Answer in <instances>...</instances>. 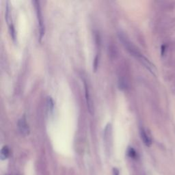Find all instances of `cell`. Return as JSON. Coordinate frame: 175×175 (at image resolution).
Returning <instances> with one entry per match:
<instances>
[{
    "instance_id": "7a4b0ae2",
    "label": "cell",
    "mask_w": 175,
    "mask_h": 175,
    "mask_svg": "<svg viewBox=\"0 0 175 175\" xmlns=\"http://www.w3.org/2000/svg\"><path fill=\"white\" fill-rule=\"evenodd\" d=\"M18 127L20 133L21 135H23L24 136H26L29 133V129L28 127V124L27 123L26 118V116H23L21 117V118L19 120L18 122Z\"/></svg>"
},
{
    "instance_id": "52a82bcc",
    "label": "cell",
    "mask_w": 175,
    "mask_h": 175,
    "mask_svg": "<svg viewBox=\"0 0 175 175\" xmlns=\"http://www.w3.org/2000/svg\"><path fill=\"white\" fill-rule=\"evenodd\" d=\"M47 101H48V106L49 108L50 109V111H53L54 109V101L51 97H48V99H47Z\"/></svg>"
},
{
    "instance_id": "9c48e42d",
    "label": "cell",
    "mask_w": 175,
    "mask_h": 175,
    "mask_svg": "<svg viewBox=\"0 0 175 175\" xmlns=\"http://www.w3.org/2000/svg\"><path fill=\"white\" fill-rule=\"evenodd\" d=\"M113 173H114V175H119L118 170L116 169V168H114V171H113Z\"/></svg>"
},
{
    "instance_id": "6da1fadb",
    "label": "cell",
    "mask_w": 175,
    "mask_h": 175,
    "mask_svg": "<svg viewBox=\"0 0 175 175\" xmlns=\"http://www.w3.org/2000/svg\"><path fill=\"white\" fill-rule=\"evenodd\" d=\"M35 6H36V12H37V17H38V22H39V27H40V39H42V36L45 34V26L43 23V19H42V12L41 11V6L39 5V2L35 1Z\"/></svg>"
},
{
    "instance_id": "ba28073f",
    "label": "cell",
    "mask_w": 175,
    "mask_h": 175,
    "mask_svg": "<svg viewBox=\"0 0 175 175\" xmlns=\"http://www.w3.org/2000/svg\"><path fill=\"white\" fill-rule=\"evenodd\" d=\"M97 66H98V56H96L95 59H94V71H97Z\"/></svg>"
},
{
    "instance_id": "5b68a950",
    "label": "cell",
    "mask_w": 175,
    "mask_h": 175,
    "mask_svg": "<svg viewBox=\"0 0 175 175\" xmlns=\"http://www.w3.org/2000/svg\"><path fill=\"white\" fill-rule=\"evenodd\" d=\"M9 154H10V151H9L8 147L6 146H4L3 148L2 149L1 155H0V157H1V159L2 160L6 159L8 157Z\"/></svg>"
},
{
    "instance_id": "8992f818",
    "label": "cell",
    "mask_w": 175,
    "mask_h": 175,
    "mask_svg": "<svg viewBox=\"0 0 175 175\" xmlns=\"http://www.w3.org/2000/svg\"><path fill=\"white\" fill-rule=\"evenodd\" d=\"M6 19L7 23H8L10 26H11V11H10V8H9V6L8 5V3H7V6H6Z\"/></svg>"
},
{
    "instance_id": "277c9868",
    "label": "cell",
    "mask_w": 175,
    "mask_h": 175,
    "mask_svg": "<svg viewBox=\"0 0 175 175\" xmlns=\"http://www.w3.org/2000/svg\"><path fill=\"white\" fill-rule=\"evenodd\" d=\"M140 136H141V138L142 140V141H143L144 144L147 146H151L152 144L151 139L150 138L149 135L146 134V132L143 129H142L140 130Z\"/></svg>"
},
{
    "instance_id": "3957f363",
    "label": "cell",
    "mask_w": 175,
    "mask_h": 175,
    "mask_svg": "<svg viewBox=\"0 0 175 175\" xmlns=\"http://www.w3.org/2000/svg\"><path fill=\"white\" fill-rule=\"evenodd\" d=\"M84 86H85V92H86V99L87 106H88V108L89 112L92 114V100H91V95H90V93H89L88 87L86 82H84Z\"/></svg>"
}]
</instances>
